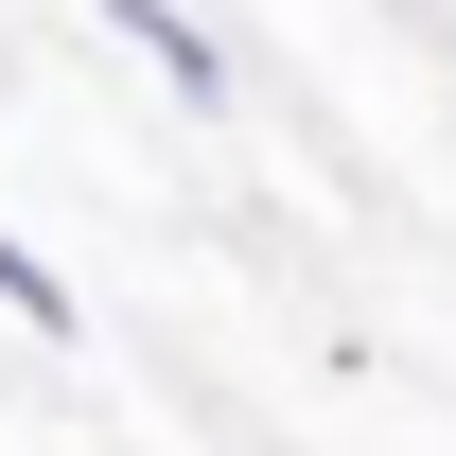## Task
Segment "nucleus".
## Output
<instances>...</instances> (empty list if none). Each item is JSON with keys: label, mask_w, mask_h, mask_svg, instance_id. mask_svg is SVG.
Segmentation results:
<instances>
[{"label": "nucleus", "mask_w": 456, "mask_h": 456, "mask_svg": "<svg viewBox=\"0 0 456 456\" xmlns=\"http://www.w3.org/2000/svg\"><path fill=\"white\" fill-rule=\"evenodd\" d=\"M88 18H106V36H123L141 70H159V88H175L193 123H228V106H246V70H228V36L193 18V0H88Z\"/></svg>", "instance_id": "nucleus-1"}, {"label": "nucleus", "mask_w": 456, "mask_h": 456, "mask_svg": "<svg viewBox=\"0 0 456 456\" xmlns=\"http://www.w3.org/2000/svg\"><path fill=\"white\" fill-rule=\"evenodd\" d=\"M0 316H18V334H88V298H70L53 264H36V246H18V228H0Z\"/></svg>", "instance_id": "nucleus-2"}]
</instances>
